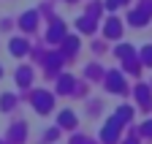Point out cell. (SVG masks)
Here are the masks:
<instances>
[{
  "instance_id": "2",
  "label": "cell",
  "mask_w": 152,
  "mask_h": 144,
  "mask_svg": "<svg viewBox=\"0 0 152 144\" xmlns=\"http://www.w3.org/2000/svg\"><path fill=\"white\" fill-rule=\"evenodd\" d=\"M60 122H63V125H73V114H71V112H63V114H60Z\"/></svg>"
},
{
  "instance_id": "3",
  "label": "cell",
  "mask_w": 152,
  "mask_h": 144,
  "mask_svg": "<svg viewBox=\"0 0 152 144\" xmlns=\"http://www.w3.org/2000/svg\"><path fill=\"white\" fill-rule=\"evenodd\" d=\"M144 133H152V122H147V125H144Z\"/></svg>"
},
{
  "instance_id": "1",
  "label": "cell",
  "mask_w": 152,
  "mask_h": 144,
  "mask_svg": "<svg viewBox=\"0 0 152 144\" xmlns=\"http://www.w3.org/2000/svg\"><path fill=\"white\" fill-rule=\"evenodd\" d=\"M106 35L117 38V35H120V25H117V22H106Z\"/></svg>"
}]
</instances>
